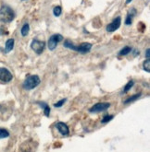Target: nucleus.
Listing matches in <instances>:
<instances>
[{
	"label": "nucleus",
	"instance_id": "f257e3e1",
	"mask_svg": "<svg viewBox=\"0 0 150 152\" xmlns=\"http://www.w3.org/2000/svg\"><path fill=\"white\" fill-rule=\"evenodd\" d=\"M15 12L7 5H2L0 7V21L3 23H10L15 19Z\"/></svg>",
	"mask_w": 150,
	"mask_h": 152
},
{
	"label": "nucleus",
	"instance_id": "f03ea898",
	"mask_svg": "<svg viewBox=\"0 0 150 152\" xmlns=\"http://www.w3.org/2000/svg\"><path fill=\"white\" fill-rule=\"evenodd\" d=\"M41 83V79L37 75H30L25 78L22 83V88L25 91H33Z\"/></svg>",
	"mask_w": 150,
	"mask_h": 152
},
{
	"label": "nucleus",
	"instance_id": "7ed1b4c3",
	"mask_svg": "<svg viewBox=\"0 0 150 152\" xmlns=\"http://www.w3.org/2000/svg\"><path fill=\"white\" fill-rule=\"evenodd\" d=\"M64 38L63 36L61 34L59 33H57V34H53L51 35V36L49 37L48 39V42H47V48L50 50V51H54L57 46H58V44L62 41Z\"/></svg>",
	"mask_w": 150,
	"mask_h": 152
},
{
	"label": "nucleus",
	"instance_id": "20e7f679",
	"mask_svg": "<svg viewBox=\"0 0 150 152\" xmlns=\"http://www.w3.org/2000/svg\"><path fill=\"white\" fill-rule=\"evenodd\" d=\"M13 75L6 67H0V83L7 84L12 81Z\"/></svg>",
	"mask_w": 150,
	"mask_h": 152
},
{
	"label": "nucleus",
	"instance_id": "39448f33",
	"mask_svg": "<svg viewBox=\"0 0 150 152\" xmlns=\"http://www.w3.org/2000/svg\"><path fill=\"white\" fill-rule=\"evenodd\" d=\"M45 48H46V42L44 41L34 39L31 42V49L35 53H37V55H42V53L45 51Z\"/></svg>",
	"mask_w": 150,
	"mask_h": 152
},
{
	"label": "nucleus",
	"instance_id": "423d86ee",
	"mask_svg": "<svg viewBox=\"0 0 150 152\" xmlns=\"http://www.w3.org/2000/svg\"><path fill=\"white\" fill-rule=\"evenodd\" d=\"M110 102H98L94 104L91 108L89 109V113H102L106 112L110 107Z\"/></svg>",
	"mask_w": 150,
	"mask_h": 152
},
{
	"label": "nucleus",
	"instance_id": "0eeeda50",
	"mask_svg": "<svg viewBox=\"0 0 150 152\" xmlns=\"http://www.w3.org/2000/svg\"><path fill=\"white\" fill-rule=\"evenodd\" d=\"M121 25V17L120 16H118L116 17L115 19H114L110 23H109L107 25V28H106V31L108 32L111 33V32H114L116 31L117 30L120 29V27Z\"/></svg>",
	"mask_w": 150,
	"mask_h": 152
},
{
	"label": "nucleus",
	"instance_id": "6e6552de",
	"mask_svg": "<svg viewBox=\"0 0 150 152\" xmlns=\"http://www.w3.org/2000/svg\"><path fill=\"white\" fill-rule=\"evenodd\" d=\"M56 128L62 137H68L69 135V128L68 124L63 122H58L56 124Z\"/></svg>",
	"mask_w": 150,
	"mask_h": 152
},
{
	"label": "nucleus",
	"instance_id": "1a4fd4ad",
	"mask_svg": "<svg viewBox=\"0 0 150 152\" xmlns=\"http://www.w3.org/2000/svg\"><path fill=\"white\" fill-rule=\"evenodd\" d=\"M93 45L90 42H82L79 45H76L75 47V52H78L80 53H89L92 49Z\"/></svg>",
	"mask_w": 150,
	"mask_h": 152
},
{
	"label": "nucleus",
	"instance_id": "9d476101",
	"mask_svg": "<svg viewBox=\"0 0 150 152\" xmlns=\"http://www.w3.org/2000/svg\"><path fill=\"white\" fill-rule=\"evenodd\" d=\"M14 44H15V40L13 38L7 39L6 43H5V48H4V53H10L13 48H14Z\"/></svg>",
	"mask_w": 150,
	"mask_h": 152
},
{
	"label": "nucleus",
	"instance_id": "9b49d317",
	"mask_svg": "<svg viewBox=\"0 0 150 152\" xmlns=\"http://www.w3.org/2000/svg\"><path fill=\"white\" fill-rule=\"evenodd\" d=\"M136 15V10L135 8H132L131 11L127 14V17L125 19V25L126 26H130L132 25V23H133V20H134V17Z\"/></svg>",
	"mask_w": 150,
	"mask_h": 152
},
{
	"label": "nucleus",
	"instance_id": "f8f14e48",
	"mask_svg": "<svg viewBox=\"0 0 150 152\" xmlns=\"http://www.w3.org/2000/svg\"><path fill=\"white\" fill-rule=\"evenodd\" d=\"M41 108H43L44 110V113H45V115L47 116V117H49L50 115V107L48 106V104L45 102H36Z\"/></svg>",
	"mask_w": 150,
	"mask_h": 152
},
{
	"label": "nucleus",
	"instance_id": "ddd939ff",
	"mask_svg": "<svg viewBox=\"0 0 150 152\" xmlns=\"http://www.w3.org/2000/svg\"><path fill=\"white\" fill-rule=\"evenodd\" d=\"M29 31H30V25L29 23H24L21 27V36L22 37H26L27 35L29 34Z\"/></svg>",
	"mask_w": 150,
	"mask_h": 152
},
{
	"label": "nucleus",
	"instance_id": "4468645a",
	"mask_svg": "<svg viewBox=\"0 0 150 152\" xmlns=\"http://www.w3.org/2000/svg\"><path fill=\"white\" fill-rule=\"evenodd\" d=\"M141 96H142V93L134 94V95H133V96L129 97L128 99H126L124 102H123V103H124V104H129V103H131V102H135L136 100H138Z\"/></svg>",
	"mask_w": 150,
	"mask_h": 152
},
{
	"label": "nucleus",
	"instance_id": "2eb2a0df",
	"mask_svg": "<svg viewBox=\"0 0 150 152\" xmlns=\"http://www.w3.org/2000/svg\"><path fill=\"white\" fill-rule=\"evenodd\" d=\"M133 51V48H132L131 46H125V47H123L118 53V56H125L127 55H129V53Z\"/></svg>",
	"mask_w": 150,
	"mask_h": 152
},
{
	"label": "nucleus",
	"instance_id": "dca6fc26",
	"mask_svg": "<svg viewBox=\"0 0 150 152\" xmlns=\"http://www.w3.org/2000/svg\"><path fill=\"white\" fill-rule=\"evenodd\" d=\"M10 136V132H8L6 128H0V139L7 138Z\"/></svg>",
	"mask_w": 150,
	"mask_h": 152
},
{
	"label": "nucleus",
	"instance_id": "f3484780",
	"mask_svg": "<svg viewBox=\"0 0 150 152\" xmlns=\"http://www.w3.org/2000/svg\"><path fill=\"white\" fill-rule=\"evenodd\" d=\"M134 81L133 79L130 80V81H128V83L124 86V88H123V93H127L130 89L134 87Z\"/></svg>",
	"mask_w": 150,
	"mask_h": 152
},
{
	"label": "nucleus",
	"instance_id": "a211bd4d",
	"mask_svg": "<svg viewBox=\"0 0 150 152\" xmlns=\"http://www.w3.org/2000/svg\"><path fill=\"white\" fill-rule=\"evenodd\" d=\"M61 14H62V7L60 6H57L53 8V15L55 17H59L61 16Z\"/></svg>",
	"mask_w": 150,
	"mask_h": 152
},
{
	"label": "nucleus",
	"instance_id": "6ab92c4d",
	"mask_svg": "<svg viewBox=\"0 0 150 152\" xmlns=\"http://www.w3.org/2000/svg\"><path fill=\"white\" fill-rule=\"evenodd\" d=\"M114 118V115H111V114H106L103 116V118L101 120V123L102 124H107L109 122H110L112 119Z\"/></svg>",
	"mask_w": 150,
	"mask_h": 152
},
{
	"label": "nucleus",
	"instance_id": "aec40b11",
	"mask_svg": "<svg viewBox=\"0 0 150 152\" xmlns=\"http://www.w3.org/2000/svg\"><path fill=\"white\" fill-rule=\"evenodd\" d=\"M143 69L145 71H146L147 73L150 72V60L149 59H146L143 63Z\"/></svg>",
	"mask_w": 150,
	"mask_h": 152
},
{
	"label": "nucleus",
	"instance_id": "412c9836",
	"mask_svg": "<svg viewBox=\"0 0 150 152\" xmlns=\"http://www.w3.org/2000/svg\"><path fill=\"white\" fill-rule=\"evenodd\" d=\"M67 102V99L66 98H64V99H61L60 101H58V102H57L55 104H54V106L56 107V108H61L64 104H65V102Z\"/></svg>",
	"mask_w": 150,
	"mask_h": 152
},
{
	"label": "nucleus",
	"instance_id": "4be33fe9",
	"mask_svg": "<svg viewBox=\"0 0 150 152\" xmlns=\"http://www.w3.org/2000/svg\"><path fill=\"white\" fill-rule=\"evenodd\" d=\"M5 34H7V31H6L5 29L2 28V27H0V36H2V35H5Z\"/></svg>",
	"mask_w": 150,
	"mask_h": 152
},
{
	"label": "nucleus",
	"instance_id": "5701e85b",
	"mask_svg": "<svg viewBox=\"0 0 150 152\" xmlns=\"http://www.w3.org/2000/svg\"><path fill=\"white\" fill-rule=\"evenodd\" d=\"M150 49L149 48H147L146 50V59H149V57H150Z\"/></svg>",
	"mask_w": 150,
	"mask_h": 152
},
{
	"label": "nucleus",
	"instance_id": "b1692460",
	"mask_svg": "<svg viewBox=\"0 0 150 152\" xmlns=\"http://www.w3.org/2000/svg\"><path fill=\"white\" fill-rule=\"evenodd\" d=\"M132 1H133V0H126V5H129Z\"/></svg>",
	"mask_w": 150,
	"mask_h": 152
},
{
	"label": "nucleus",
	"instance_id": "393cba45",
	"mask_svg": "<svg viewBox=\"0 0 150 152\" xmlns=\"http://www.w3.org/2000/svg\"><path fill=\"white\" fill-rule=\"evenodd\" d=\"M21 1H26V0H21Z\"/></svg>",
	"mask_w": 150,
	"mask_h": 152
}]
</instances>
